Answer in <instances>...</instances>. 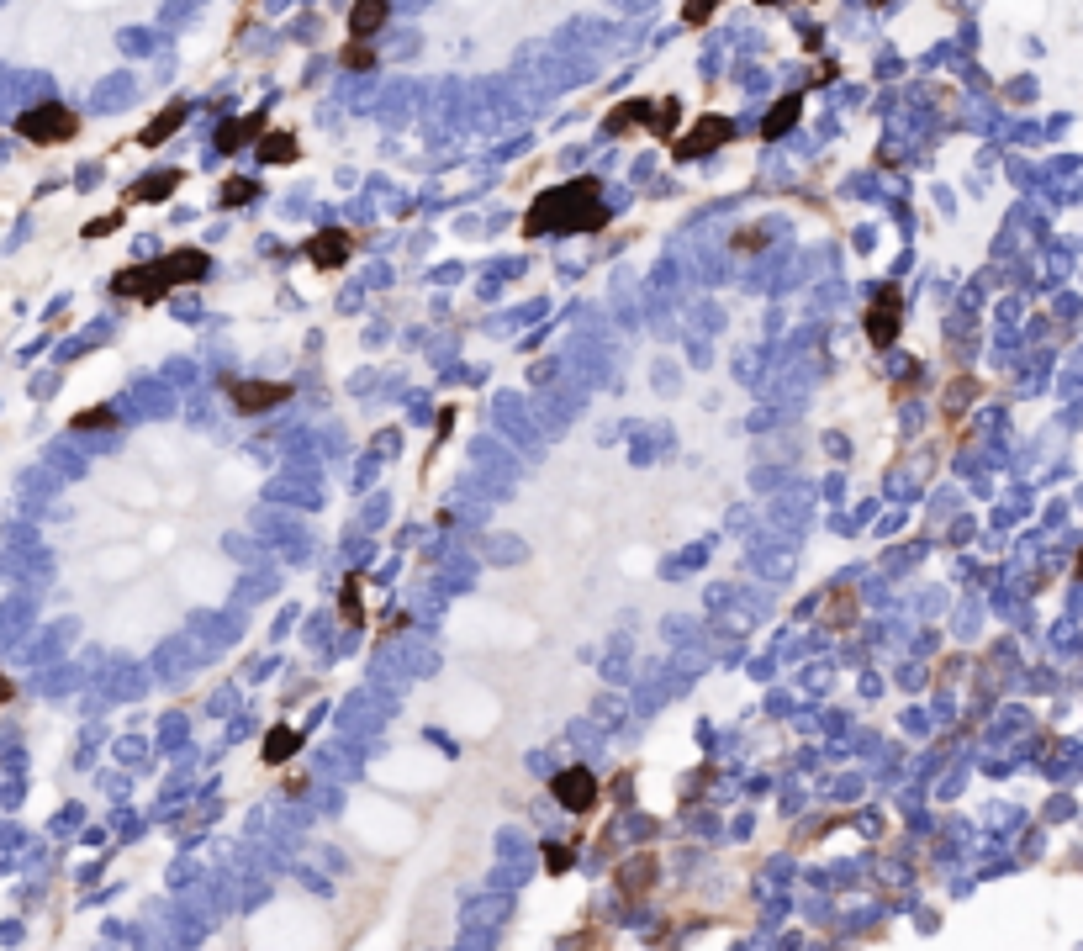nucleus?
I'll return each instance as SVG.
<instances>
[{
	"mask_svg": "<svg viewBox=\"0 0 1083 951\" xmlns=\"http://www.w3.org/2000/svg\"><path fill=\"white\" fill-rule=\"evenodd\" d=\"M597 228H608V207H603V180H592V175L539 191V201L524 217L529 238H539V233H597Z\"/></svg>",
	"mask_w": 1083,
	"mask_h": 951,
	"instance_id": "f257e3e1",
	"label": "nucleus"
},
{
	"mask_svg": "<svg viewBox=\"0 0 1083 951\" xmlns=\"http://www.w3.org/2000/svg\"><path fill=\"white\" fill-rule=\"evenodd\" d=\"M212 259L201 249H175L164 259H148V265H127L117 270V281H111V291L117 296H133V302H164L175 286H191V281H207Z\"/></svg>",
	"mask_w": 1083,
	"mask_h": 951,
	"instance_id": "f03ea898",
	"label": "nucleus"
},
{
	"mask_svg": "<svg viewBox=\"0 0 1083 951\" xmlns=\"http://www.w3.org/2000/svg\"><path fill=\"white\" fill-rule=\"evenodd\" d=\"M16 133H22L27 143L53 148V143H69L74 133H80V117H74L69 106H59V101H43V106H32V111L16 117Z\"/></svg>",
	"mask_w": 1083,
	"mask_h": 951,
	"instance_id": "7ed1b4c3",
	"label": "nucleus"
},
{
	"mask_svg": "<svg viewBox=\"0 0 1083 951\" xmlns=\"http://www.w3.org/2000/svg\"><path fill=\"white\" fill-rule=\"evenodd\" d=\"M904 328V291L899 286H877L872 307H867V344L872 349H893Z\"/></svg>",
	"mask_w": 1083,
	"mask_h": 951,
	"instance_id": "20e7f679",
	"label": "nucleus"
},
{
	"mask_svg": "<svg viewBox=\"0 0 1083 951\" xmlns=\"http://www.w3.org/2000/svg\"><path fill=\"white\" fill-rule=\"evenodd\" d=\"M550 793H555V804L566 809V814H592L597 798H603V788H597V777H592L587 767L555 772V777H550Z\"/></svg>",
	"mask_w": 1083,
	"mask_h": 951,
	"instance_id": "39448f33",
	"label": "nucleus"
},
{
	"mask_svg": "<svg viewBox=\"0 0 1083 951\" xmlns=\"http://www.w3.org/2000/svg\"><path fill=\"white\" fill-rule=\"evenodd\" d=\"M730 138H735V122H730V117H714V111H708V117L693 122V133L671 143V154H677L682 164H693V159H703V154H714V148H724Z\"/></svg>",
	"mask_w": 1083,
	"mask_h": 951,
	"instance_id": "423d86ee",
	"label": "nucleus"
},
{
	"mask_svg": "<svg viewBox=\"0 0 1083 951\" xmlns=\"http://www.w3.org/2000/svg\"><path fill=\"white\" fill-rule=\"evenodd\" d=\"M228 397L238 402V413H270V407L291 402V381H228Z\"/></svg>",
	"mask_w": 1083,
	"mask_h": 951,
	"instance_id": "0eeeda50",
	"label": "nucleus"
},
{
	"mask_svg": "<svg viewBox=\"0 0 1083 951\" xmlns=\"http://www.w3.org/2000/svg\"><path fill=\"white\" fill-rule=\"evenodd\" d=\"M656 872H661V862H656L650 851H645V856H634V862L619 867V893H624L629 904L650 899V888H656Z\"/></svg>",
	"mask_w": 1083,
	"mask_h": 951,
	"instance_id": "6e6552de",
	"label": "nucleus"
},
{
	"mask_svg": "<svg viewBox=\"0 0 1083 951\" xmlns=\"http://www.w3.org/2000/svg\"><path fill=\"white\" fill-rule=\"evenodd\" d=\"M349 254H354V238L344 228H328V233H317L307 244V259L317 270H339V265H349Z\"/></svg>",
	"mask_w": 1083,
	"mask_h": 951,
	"instance_id": "1a4fd4ad",
	"label": "nucleus"
},
{
	"mask_svg": "<svg viewBox=\"0 0 1083 951\" xmlns=\"http://www.w3.org/2000/svg\"><path fill=\"white\" fill-rule=\"evenodd\" d=\"M180 185H185L180 170H164V175L154 170V175H143V180L127 185V201H138V207H143V201H170V196L180 191Z\"/></svg>",
	"mask_w": 1083,
	"mask_h": 951,
	"instance_id": "9d476101",
	"label": "nucleus"
},
{
	"mask_svg": "<svg viewBox=\"0 0 1083 951\" xmlns=\"http://www.w3.org/2000/svg\"><path fill=\"white\" fill-rule=\"evenodd\" d=\"M259 133H265V117H228V122L217 127L212 143H217V154H238V148L254 143Z\"/></svg>",
	"mask_w": 1083,
	"mask_h": 951,
	"instance_id": "9b49d317",
	"label": "nucleus"
},
{
	"mask_svg": "<svg viewBox=\"0 0 1083 951\" xmlns=\"http://www.w3.org/2000/svg\"><path fill=\"white\" fill-rule=\"evenodd\" d=\"M185 111H191V106H185V101H170V106H164V111H159V117H154V122H148V127H143V133H138V143H143V148H159L164 138H175V133H180V127H185Z\"/></svg>",
	"mask_w": 1083,
	"mask_h": 951,
	"instance_id": "f8f14e48",
	"label": "nucleus"
},
{
	"mask_svg": "<svg viewBox=\"0 0 1083 951\" xmlns=\"http://www.w3.org/2000/svg\"><path fill=\"white\" fill-rule=\"evenodd\" d=\"M296 751H302V730H291V724H275V730L265 735V751H259V756H265L270 767H286Z\"/></svg>",
	"mask_w": 1083,
	"mask_h": 951,
	"instance_id": "ddd939ff",
	"label": "nucleus"
},
{
	"mask_svg": "<svg viewBox=\"0 0 1083 951\" xmlns=\"http://www.w3.org/2000/svg\"><path fill=\"white\" fill-rule=\"evenodd\" d=\"M386 27V0H354L349 11V37H376Z\"/></svg>",
	"mask_w": 1083,
	"mask_h": 951,
	"instance_id": "4468645a",
	"label": "nucleus"
},
{
	"mask_svg": "<svg viewBox=\"0 0 1083 951\" xmlns=\"http://www.w3.org/2000/svg\"><path fill=\"white\" fill-rule=\"evenodd\" d=\"M798 111H804V101H798V96H782V101L767 111V122H761V138H782V133L798 122Z\"/></svg>",
	"mask_w": 1083,
	"mask_h": 951,
	"instance_id": "2eb2a0df",
	"label": "nucleus"
},
{
	"mask_svg": "<svg viewBox=\"0 0 1083 951\" xmlns=\"http://www.w3.org/2000/svg\"><path fill=\"white\" fill-rule=\"evenodd\" d=\"M825 619H830V629H851L856 624V592L851 587H840V592H830V598H825Z\"/></svg>",
	"mask_w": 1083,
	"mask_h": 951,
	"instance_id": "dca6fc26",
	"label": "nucleus"
},
{
	"mask_svg": "<svg viewBox=\"0 0 1083 951\" xmlns=\"http://www.w3.org/2000/svg\"><path fill=\"white\" fill-rule=\"evenodd\" d=\"M677 122H682V106L671 101V96H666V101H650V117H645V127H650L656 138H671V133H677Z\"/></svg>",
	"mask_w": 1083,
	"mask_h": 951,
	"instance_id": "f3484780",
	"label": "nucleus"
},
{
	"mask_svg": "<svg viewBox=\"0 0 1083 951\" xmlns=\"http://www.w3.org/2000/svg\"><path fill=\"white\" fill-rule=\"evenodd\" d=\"M254 143H259V159H265V164H291L296 159V138L291 133H259Z\"/></svg>",
	"mask_w": 1083,
	"mask_h": 951,
	"instance_id": "a211bd4d",
	"label": "nucleus"
},
{
	"mask_svg": "<svg viewBox=\"0 0 1083 951\" xmlns=\"http://www.w3.org/2000/svg\"><path fill=\"white\" fill-rule=\"evenodd\" d=\"M640 117H650V101H624V106H613L608 133H634V127H640Z\"/></svg>",
	"mask_w": 1083,
	"mask_h": 951,
	"instance_id": "6ab92c4d",
	"label": "nucleus"
},
{
	"mask_svg": "<svg viewBox=\"0 0 1083 951\" xmlns=\"http://www.w3.org/2000/svg\"><path fill=\"white\" fill-rule=\"evenodd\" d=\"M254 196H259V185H254V180H244V175L222 180V207H249Z\"/></svg>",
	"mask_w": 1083,
	"mask_h": 951,
	"instance_id": "aec40b11",
	"label": "nucleus"
},
{
	"mask_svg": "<svg viewBox=\"0 0 1083 951\" xmlns=\"http://www.w3.org/2000/svg\"><path fill=\"white\" fill-rule=\"evenodd\" d=\"M360 582H365V576H349V582H344V598H339L344 624H365V608H360Z\"/></svg>",
	"mask_w": 1083,
	"mask_h": 951,
	"instance_id": "412c9836",
	"label": "nucleus"
},
{
	"mask_svg": "<svg viewBox=\"0 0 1083 951\" xmlns=\"http://www.w3.org/2000/svg\"><path fill=\"white\" fill-rule=\"evenodd\" d=\"M344 64H349V69H370V64H376V48H370V37H354V43L344 48Z\"/></svg>",
	"mask_w": 1083,
	"mask_h": 951,
	"instance_id": "4be33fe9",
	"label": "nucleus"
},
{
	"mask_svg": "<svg viewBox=\"0 0 1083 951\" xmlns=\"http://www.w3.org/2000/svg\"><path fill=\"white\" fill-rule=\"evenodd\" d=\"M719 6H724V0H687V6H682V22H687V27H703Z\"/></svg>",
	"mask_w": 1083,
	"mask_h": 951,
	"instance_id": "5701e85b",
	"label": "nucleus"
},
{
	"mask_svg": "<svg viewBox=\"0 0 1083 951\" xmlns=\"http://www.w3.org/2000/svg\"><path fill=\"white\" fill-rule=\"evenodd\" d=\"M74 428H117V413H106V407H90V413H74Z\"/></svg>",
	"mask_w": 1083,
	"mask_h": 951,
	"instance_id": "b1692460",
	"label": "nucleus"
},
{
	"mask_svg": "<svg viewBox=\"0 0 1083 951\" xmlns=\"http://www.w3.org/2000/svg\"><path fill=\"white\" fill-rule=\"evenodd\" d=\"M122 228V212H106V217H96V222H85V238H106V233H117Z\"/></svg>",
	"mask_w": 1083,
	"mask_h": 951,
	"instance_id": "393cba45",
	"label": "nucleus"
},
{
	"mask_svg": "<svg viewBox=\"0 0 1083 951\" xmlns=\"http://www.w3.org/2000/svg\"><path fill=\"white\" fill-rule=\"evenodd\" d=\"M545 862H550L555 878H566V872H571V851L566 846H545Z\"/></svg>",
	"mask_w": 1083,
	"mask_h": 951,
	"instance_id": "a878e982",
	"label": "nucleus"
},
{
	"mask_svg": "<svg viewBox=\"0 0 1083 951\" xmlns=\"http://www.w3.org/2000/svg\"><path fill=\"white\" fill-rule=\"evenodd\" d=\"M11 698H16V682L6 677V671H0V703H11Z\"/></svg>",
	"mask_w": 1083,
	"mask_h": 951,
	"instance_id": "bb28decb",
	"label": "nucleus"
},
{
	"mask_svg": "<svg viewBox=\"0 0 1083 951\" xmlns=\"http://www.w3.org/2000/svg\"><path fill=\"white\" fill-rule=\"evenodd\" d=\"M761 6H782V0H761Z\"/></svg>",
	"mask_w": 1083,
	"mask_h": 951,
	"instance_id": "cd10ccee",
	"label": "nucleus"
},
{
	"mask_svg": "<svg viewBox=\"0 0 1083 951\" xmlns=\"http://www.w3.org/2000/svg\"><path fill=\"white\" fill-rule=\"evenodd\" d=\"M1078 576H1083V555H1078Z\"/></svg>",
	"mask_w": 1083,
	"mask_h": 951,
	"instance_id": "c85d7f7f",
	"label": "nucleus"
}]
</instances>
